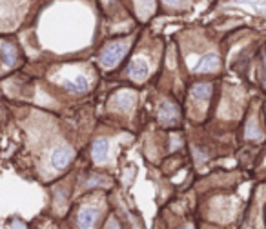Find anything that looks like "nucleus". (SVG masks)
I'll list each match as a JSON object with an SVG mask.
<instances>
[{
	"instance_id": "9b49d317",
	"label": "nucleus",
	"mask_w": 266,
	"mask_h": 229,
	"mask_svg": "<svg viewBox=\"0 0 266 229\" xmlns=\"http://www.w3.org/2000/svg\"><path fill=\"white\" fill-rule=\"evenodd\" d=\"M0 55H2V60L6 66H13L15 60H17V55H15V49H13L11 44H4L2 49H0Z\"/></svg>"
},
{
	"instance_id": "39448f33",
	"label": "nucleus",
	"mask_w": 266,
	"mask_h": 229,
	"mask_svg": "<svg viewBox=\"0 0 266 229\" xmlns=\"http://www.w3.org/2000/svg\"><path fill=\"white\" fill-rule=\"evenodd\" d=\"M91 155H93V160H95L97 164L106 162V158H108V140H104V138L95 140L93 149H91Z\"/></svg>"
},
{
	"instance_id": "7ed1b4c3",
	"label": "nucleus",
	"mask_w": 266,
	"mask_h": 229,
	"mask_svg": "<svg viewBox=\"0 0 266 229\" xmlns=\"http://www.w3.org/2000/svg\"><path fill=\"white\" fill-rule=\"evenodd\" d=\"M128 75H130L133 80H144L148 77V64L142 58H135V60L130 62L128 66Z\"/></svg>"
},
{
	"instance_id": "ddd939ff",
	"label": "nucleus",
	"mask_w": 266,
	"mask_h": 229,
	"mask_svg": "<svg viewBox=\"0 0 266 229\" xmlns=\"http://www.w3.org/2000/svg\"><path fill=\"white\" fill-rule=\"evenodd\" d=\"M184 229H193V228H192V226H188V228H184Z\"/></svg>"
},
{
	"instance_id": "423d86ee",
	"label": "nucleus",
	"mask_w": 266,
	"mask_h": 229,
	"mask_svg": "<svg viewBox=\"0 0 266 229\" xmlns=\"http://www.w3.org/2000/svg\"><path fill=\"white\" fill-rule=\"evenodd\" d=\"M219 67V58L217 55H204L199 64L195 66V71L197 73H210V71H215Z\"/></svg>"
},
{
	"instance_id": "9d476101",
	"label": "nucleus",
	"mask_w": 266,
	"mask_h": 229,
	"mask_svg": "<svg viewBox=\"0 0 266 229\" xmlns=\"http://www.w3.org/2000/svg\"><path fill=\"white\" fill-rule=\"evenodd\" d=\"M113 104H115V107H119V109H130L131 104H133V96H131L128 91H122L119 95H115Z\"/></svg>"
},
{
	"instance_id": "f03ea898",
	"label": "nucleus",
	"mask_w": 266,
	"mask_h": 229,
	"mask_svg": "<svg viewBox=\"0 0 266 229\" xmlns=\"http://www.w3.org/2000/svg\"><path fill=\"white\" fill-rule=\"evenodd\" d=\"M73 160V151L69 147H57L51 155V166L55 169H64Z\"/></svg>"
},
{
	"instance_id": "1a4fd4ad",
	"label": "nucleus",
	"mask_w": 266,
	"mask_h": 229,
	"mask_svg": "<svg viewBox=\"0 0 266 229\" xmlns=\"http://www.w3.org/2000/svg\"><path fill=\"white\" fill-rule=\"evenodd\" d=\"M212 95V86L210 84H195L192 90V96L197 100H208Z\"/></svg>"
},
{
	"instance_id": "6e6552de",
	"label": "nucleus",
	"mask_w": 266,
	"mask_h": 229,
	"mask_svg": "<svg viewBox=\"0 0 266 229\" xmlns=\"http://www.w3.org/2000/svg\"><path fill=\"white\" fill-rule=\"evenodd\" d=\"M64 88L68 91H73V93H82V91L88 90V80L82 75H77L71 80H66L64 82Z\"/></svg>"
},
{
	"instance_id": "f257e3e1",
	"label": "nucleus",
	"mask_w": 266,
	"mask_h": 229,
	"mask_svg": "<svg viewBox=\"0 0 266 229\" xmlns=\"http://www.w3.org/2000/svg\"><path fill=\"white\" fill-rule=\"evenodd\" d=\"M126 47H128V44H126L124 40H117L113 44L106 46L101 53V62L106 67L117 66V64L122 60V56L126 55Z\"/></svg>"
},
{
	"instance_id": "20e7f679",
	"label": "nucleus",
	"mask_w": 266,
	"mask_h": 229,
	"mask_svg": "<svg viewBox=\"0 0 266 229\" xmlns=\"http://www.w3.org/2000/svg\"><path fill=\"white\" fill-rule=\"evenodd\" d=\"M97 209L93 207H82L79 213V217H77V224H79L80 229H91L95 226V220H97Z\"/></svg>"
},
{
	"instance_id": "0eeeda50",
	"label": "nucleus",
	"mask_w": 266,
	"mask_h": 229,
	"mask_svg": "<svg viewBox=\"0 0 266 229\" xmlns=\"http://www.w3.org/2000/svg\"><path fill=\"white\" fill-rule=\"evenodd\" d=\"M159 118L166 124L177 120V107L171 102H162L160 107H159Z\"/></svg>"
},
{
	"instance_id": "f8f14e48",
	"label": "nucleus",
	"mask_w": 266,
	"mask_h": 229,
	"mask_svg": "<svg viewBox=\"0 0 266 229\" xmlns=\"http://www.w3.org/2000/svg\"><path fill=\"white\" fill-rule=\"evenodd\" d=\"M166 4H175V2H179V0H164Z\"/></svg>"
}]
</instances>
